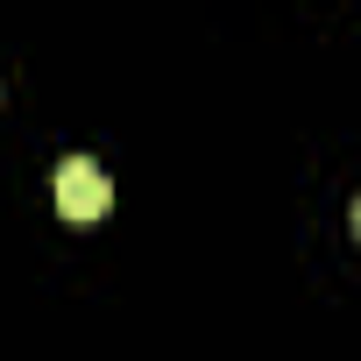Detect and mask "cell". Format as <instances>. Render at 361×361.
I'll use <instances>...</instances> for the list:
<instances>
[{
	"instance_id": "1",
	"label": "cell",
	"mask_w": 361,
	"mask_h": 361,
	"mask_svg": "<svg viewBox=\"0 0 361 361\" xmlns=\"http://www.w3.org/2000/svg\"><path fill=\"white\" fill-rule=\"evenodd\" d=\"M106 206H114L106 170L85 163V156H71V163L57 170V213H64V220H106Z\"/></svg>"
},
{
	"instance_id": "2",
	"label": "cell",
	"mask_w": 361,
	"mask_h": 361,
	"mask_svg": "<svg viewBox=\"0 0 361 361\" xmlns=\"http://www.w3.org/2000/svg\"><path fill=\"white\" fill-rule=\"evenodd\" d=\"M354 234H361V206H354Z\"/></svg>"
}]
</instances>
